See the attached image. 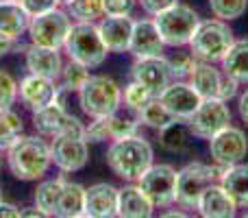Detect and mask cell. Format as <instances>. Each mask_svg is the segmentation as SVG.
Here are the masks:
<instances>
[{
    "mask_svg": "<svg viewBox=\"0 0 248 218\" xmlns=\"http://www.w3.org/2000/svg\"><path fill=\"white\" fill-rule=\"evenodd\" d=\"M7 166L11 175L20 181H39L52 168L50 142L44 135H26L22 133L7 151Z\"/></svg>",
    "mask_w": 248,
    "mask_h": 218,
    "instance_id": "cell-1",
    "label": "cell"
},
{
    "mask_svg": "<svg viewBox=\"0 0 248 218\" xmlns=\"http://www.w3.org/2000/svg\"><path fill=\"white\" fill-rule=\"evenodd\" d=\"M105 159L116 177H120L122 181L137 184L141 175L155 164V151L144 135H133L109 142Z\"/></svg>",
    "mask_w": 248,
    "mask_h": 218,
    "instance_id": "cell-2",
    "label": "cell"
},
{
    "mask_svg": "<svg viewBox=\"0 0 248 218\" xmlns=\"http://www.w3.org/2000/svg\"><path fill=\"white\" fill-rule=\"evenodd\" d=\"M63 52L68 59L78 61L90 70L100 68L109 55L96 22H72V29L63 44Z\"/></svg>",
    "mask_w": 248,
    "mask_h": 218,
    "instance_id": "cell-3",
    "label": "cell"
},
{
    "mask_svg": "<svg viewBox=\"0 0 248 218\" xmlns=\"http://www.w3.org/2000/svg\"><path fill=\"white\" fill-rule=\"evenodd\" d=\"M233 42H235V35H233V29L229 26V22L209 17V20H201V24L196 26L187 46L196 59L220 64Z\"/></svg>",
    "mask_w": 248,
    "mask_h": 218,
    "instance_id": "cell-4",
    "label": "cell"
},
{
    "mask_svg": "<svg viewBox=\"0 0 248 218\" xmlns=\"http://www.w3.org/2000/svg\"><path fill=\"white\" fill-rule=\"evenodd\" d=\"M77 96L87 118L113 116L122 107V87L107 74H92Z\"/></svg>",
    "mask_w": 248,
    "mask_h": 218,
    "instance_id": "cell-5",
    "label": "cell"
},
{
    "mask_svg": "<svg viewBox=\"0 0 248 218\" xmlns=\"http://www.w3.org/2000/svg\"><path fill=\"white\" fill-rule=\"evenodd\" d=\"M224 168L220 164H202V162H189L183 166L176 177V205L183 210H196L202 192L211 184L220 181Z\"/></svg>",
    "mask_w": 248,
    "mask_h": 218,
    "instance_id": "cell-6",
    "label": "cell"
},
{
    "mask_svg": "<svg viewBox=\"0 0 248 218\" xmlns=\"http://www.w3.org/2000/svg\"><path fill=\"white\" fill-rule=\"evenodd\" d=\"M155 22L168 48H183L189 44L196 26L201 24V16L189 4L176 2L159 16H155Z\"/></svg>",
    "mask_w": 248,
    "mask_h": 218,
    "instance_id": "cell-7",
    "label": "cell"
},
{
    "mask_svg": "<svg viewBox=\"0 0 248 218\" xmlns=\"http://www.w3.org/2000/svg\"><path fill=\"white\" fill-rule=\"evenodd\" d=\"M72 29V17L65 9L57 7L48 13H42L37 17L29 20V42L35 46L44 48H55V50H63V44L68 39V33Z\"/></svg>",
    "mask_w": 248,
    "mask_h": 218,
    "instance_id": "cell-8",
    "label": "cell"
},
{
    "mask_svg": "<svg viewBox=\"0 0 248 218\" xmlns=\"http://www.w3.org/2000/svg\"><path fill=\"white\" fill-rule=\"evenodd\" d=\"M33 129L44 137H59V135H72V137H85V124L81 118L70 114L68 107L52 103L46 107L31 114Z\"/></svg>",
    "mask_w": 248,
    "mask_h": 218,
    "instance_id": "cell-9",
    "label": "cell"
},
{
    "mask_svg": "<svg viewBox=\"0 0 248 218\" xmlns=\"http://www.w3.org/2000/svg\"><path fill=\"white\" fill-rule=\"evenodd\" d=\"M176 177L179 170L172 164H153L137 184L153 201L155 210H166L176 205Z\"/></svg>",
    "mask_w": 248,
    "mask_h": 218,
    "instance_id": "cell-10",
    "label": "cell"
},
{
    "mask_svg": "<svg viewBox=\"0 0 248 218\" xmlns=\"http://www.w3.org/2000/svg\"><path fill=\"white\" fill-rule=\"evenodd\" d=\"M192 127L194 137L198 140H207L216 135L218 131H222L224 127L233 122V114L229 109V103L222 99H202V103L198 105V109L194 111V116L187 120Z\"/></svg>",
    "mask_w": 248,
    "mask_h": 218,
    "instance_id": "cell-11",
    "label": "cell"
},
{
    "mask_svg": "<svg viewBox=\"0 0 248 218\" xmlns=\"http://www.w3.org/2000/svg\"><path fill=\"white\" fill-rule=\"evenodd\" d=\"M52 153V166L59 168L63 175H72L87 166L90 162V144L85 137H72V135H59L52 137L50 142Z\"/></svg>",
    "mask_w": 248,
    "mask_h": 218,
    "instance_id": "cell-12",
    "label": "cell"
},
{
    "mask_svg": "<svg viewBox=\"0 0 248 218\" xmlns=\"http://www.w3.org/2000/svg\"><path fill=\"white\" fill-rule=\"evenodd\" d=\"M209 155L220 166H233L237 162H244L248 155V137L240 127H224L209 140Z\"/></svg>",
    "mask_w": 248,
    "mask_h": 218,
    "instance_id": "cell-13",
    "label": "cell"
},
{
    "mask_svg": "<svg viewBox=\"0 0 248 218\" xmlns=\"http://www.w3.org/2000/svg\"><path fill=\"white\" fill-rule=\"evenodd\" d=\"M57 90H59V81L29 72L17 81V101L22 103V107L33 114V111L55 103Z\"/></svg>",
    "mask_w": 248,
    "mask_h": 218,
    "instance_id": "cell-14",
    "label": "cell"
},
{
    "mask_svg": "<svg viewBox=\"0 0 248 218\" xmlns=\"http://www.w3.org/2000/svg\"><path fill=\"white\" fill-rule=\"evenodd\" d=\"M131 79L150 90L155 96H159L172 83V74L168 68L166 55L157 57H140L131 66Z\"/></svg>",
    "mask_w": 248,
    "mask_h": 218,
    "instance_id": "cell-15",
    "label": "cell"
},
{
    "mask_svg": "<svg viewBox=\"0 0 248 218\" xmlns=\"http://www.w3.org/2000/svg\"><path fill=\"white\" fill-rule=\"evenodd\" d=\"M159 101L166 105V109L174 118L181 120H189L194 116V111L198 109V105L202 103L201 94L194 90V85L189 81H172L159 94Z\"/></svg>",
    "mask_w": 248,
    "mask_h": 218,
    "instance_id": "cell-16",
    "label": "cell"
},
{
    "mask_svg": "<svg viewBox=\"0 0 248 218\" xmlns=\"http://www.w3.org/2000/svg\"><path fill=\"white\" fill-rule=\"evenodd\" d=\"M166 48L168 46L163 42L161 33H159L155 17H141V20L133 22V35H131V44H128V52L135 59L163 55Z\"/></svg>",
    "mask_w": 248,
    "mask_h": 218,
    "instance_id": "cell-17",
    "label": "cell"
},
{
    "mask_svg": "<svg viewBox=\"0 0 248 218\" xmlns=\"http://www.w3.org/2000/svg\"><path fill=\"white\" fill-rule=\"evenodd\" d=\"M24 64L31 74H39V77L59 81L65 61H63V57H61V50L29 44V46L24 48Z\"/></svg>",
    "mask_w": 248,
    "mask_h": 218,
    "instance_id": "cell-18",
    "label": "cell"
},
{
    "mask_svg": "<svg viewBox=\"0 0 248 218\" xmlns=\"http://www.w3.org/2000/svg\"><path fill=\"white\" fill-rule=\"evenodd\" d=\"M133 17L131 16H103L96 24H98L100 37H103L105 46L109 52H128V44H131L133 35Z\"/></svg>",
    "mask_w": 248,
    "mask_h": 218,
    "instance_id": "cell-19",
    "label": "cell"
},
{
    "mask_svg": "<svg viewBox=\"0 0 248 218\" xmlns=\"http://www.w3.org/2000/svg\"><path fill=\"white\" fill-rule=\"evenodd\" d=\"M118 190L107 181H98L85 188V216L111 218L118 216Z\"/></svg>",
    "mask_w": 248,
    "mask_h": 218,
    "instance_id": "cell-20",
    "label": "cell"
},
{
    "mask_svg": "<svg viewBox=\"0 0 248 218\" xmlns=\"http://www.w3.org/2000/svg\"><path fill=\"white\" fill-rule=\"evenodd\" d=\"M155 214V205L146 192L140 188V184L122 185L118 190V216L122 218H150Z\"/></svg>",
    "mask_w": 248,
    "mask_h": 218,
    "instance_id": "cell-21",
    "label": "cell"
},
{
    "mask_svg": "<svg viewBox=\"0 0 248 218\" xmlns=\"http://www.w3.org/2000/svg\"><path fill=\"white\" fill-rule=\"evenodd\" d=\"M196 212L205 218H233L237 214V205L229 197L227 190L220 185V181H216L202 192L201 201L196 205Z\"/></svg>",
    "mask_w": 248,
    "mask_h": 218,
    "instance_id": "cell-22",
    "label": "cell"
},
{
    "mask_svg": "<svg viewBox=\"0 0 248 218\" xmlns=\"http://www.w3.org/2000/svg\"><path fill=\"white\" fill-rule=\"evenodd\" d=\"M222 68H218L211 61L196 59L194 70L187 81L194 85V90L201 94V99H220V85H222Z\"/></svg>",
    "mask_w": 248,
    "mask_h": 218,
    "instance_id": "cell-23",
    "label": "cell"
},
{
    "mask_svg": "<svg viewBox=\"0 0 248 218\" xmlns=\"http://www.w3.org/2000/svg\"><path fill=\"white\" fill-rule=\"evenodd\" d=\"M157 142L168 153H185V151H189V146L194 142L192 127H189L187 120L172 118L166 127L157 129Z\"/></svg>",
    "mask_w": 248,
    "mask_h": 218,
    "instance_id": "cell-24",
    "label": "cell"
},
{
    "mask_svg": "<svg viewBox=\"0 0 248 218\" xmlns=\"http://www.w3.org/2000/svg\"><path fill=\"white\" fill-rule=\"evenodd\" d=\"M220 185L235 201L237 210H248V164L237 162L227 166L220 177Z\"/></svg>",
    "mask_w": 248,
    "mask_h": 218,
    "instance_id": "cell-25",
    "label": "cell"
},
{
    "mask_svg": "<svg viewBox=\"0 0 248 218\" xmlns=\"http://www.w3.org/2000/svg\"><path fill=\"white\" fill-rule=\"evenodd\" d=\"M57 218H81L85 216V185L65 179L59 203L55 210Z\"/></svg>",
    "mask_w": 248,
    "mask_h": 218,
    "instance_id": "cell-26",
    "label": "cell"
},
{
    "mask_svg": "<svg viewBox=\"0 0 248 218\" xmlns=\"http://www.w3.org/2000/svg\"><path fill=\"white\" fill-rule=\"evenodd\" d=\"M220 68L224 74L233 77L240 85L248 83V39H235L227 55L220 61Z\"/></svg>",
    "mask_w": 248,
    "mask_h": 218,
    "instance_id": "cell-27",
    "label": "cell"
},
{
    "mask_svg": "<svg viewBox=\"0 0 248 218\" xmlns=\"http://www.w3.org/2000/svg\"><path fill=\"white\" fill-rule=\"evenodd\" d=\"M31 17L24 13V9L17 2H7L0 0V33L11 39H20L26 35Z\"/></svg>",
    "mask_w": 248,
    "mask_h": 218,
    "instance_id": "cell-28",
    "label": "cell"
},
{
    "mask_svg": "<svg viewBox=\"0 0 248 218\" xmlns=\"http://www.w3.org/2000/svg\"><path fill=\"white\" fill-rule=\"evenodd\" d=\"M65 177H55V179H39L37 188L33 192V203L39 210L46 212V216H55L57 203H59L61 190H63Z\"/></svg>",
    "mask_w": 248,
    "mask_h": 218,
    "instance_id": "cell-29",
    "label": "cell"
},
{
    "mask_svg": "<svg viewBox=\"0 0 248 218\" xmlns=\"http://www.w3.org/2000/svg\"><path fill=\"white\" fill-rule=\"evenodd\" d=\"M172 118H174V116L166 109V105L159 101V96H155L150 103H146L144 107L135 114V120L140 122V127H148V129H153V131L166 127Z\"/></svg>",
    "mask_w": 248,
    "mask_h": 218,
    "instance_id": "cell-30",
    "label": "cell"
},
{
    "mask_svg": "<svg viewBox=\"0 0 248 218\" xmlns=\"http://www.w3.org/2000/svg\"><path fill=\"white\" fill-rule=\"evenodd\" d=\"M24 133V120L13 107L0 109V151H7Z\"/></svg>",
    "mask_w": 248,
    "mask_h": 218,
    "instance_id": "cell-31",
    "label": "cell"
},
{
    "mask_svg": "<svg viewBox=\"0 0 248 218\" xmlns=\"http://www.w3.org/2000/svg\"><path fill=\"white\" fill-rule=\"evenodd\" d=\"M65 11L72 22H98L105 16V0H70Z\"/></svg>",
    "mask_w": 248,
    "mask_h": 218,
    "instance_id": "cell-32",
    "label": "cell"
},
{
    "mask_svg": "<svg viewBox=\"0 0 248 218\" xmlns=\"http://www.w3.org/2000/svg\"><path fill=\"white\" fill-rule=\"evenodd\" d=\"M90 77H92V74H90V68H87V66L78 64V61H74V59H68L63 64V70H61L59 83L68 92L78 94V92L83 90V85L90 81Z\"/></svg>",
    "mask_w": 248,
    "mask_h": 218,
    "instance_id": "cell-33",
    "label": "cell"
},
{
    "mask_svg": "<svg viewBox=\"0 0 248 218\" xmlns=\"http://www.w3.org/2000/svg\"><path fill=\"white\" fill-rule=\"evenodd\" d=\"M153 99H155L153 92L146 90L141 83L133 81V79L122 87V107L128 109L131 114H137V111L144 107L146 103H150Z\"/></svg>",
    "mask_w": 248,
    "mask_h": 218,
    "instance_id": "cell-34",
    "label": "cell"
},
{
    "mask_svg": "<svg viewBox=\"0 0 248 218\" xmlns=\"http://www.w3.org/2000/svg\"><path fill=\"white\" fill-rule=\"evenodd\" d=\"M166 61H168V68H170L172 81H187L194 70V64H196V57L192 55V50H181L179 48L170 57H166Z\"/></svg>",
    "mask_w": 248,
    "mask_h": 218,
    "instance_id": "cell-35",
    "label": "cell"
},
{
    "mask_svg": "<svg viewBox=\"0 0 248 218\" xmlns=\"http://www.w3.org/2000/svg\"><path fill=\"white\" fill-rule=\"evenodd\" d=\"M209 9L218 20L233 22L246 13L248 0H209Z\"/></svg>",
    "mask_w": 248,
    "mask_h": 218,
    "instance_id": "cell-36",
    "label": "cell"
},
{
    "mask_svg": "<svg viewBox=\"0 0 248 218\" xmlns=\"http://www.w3.org/2000/svg\"><path fill=\"white\" fill-rule=\"evenodd\" d=\"M140 122L135 118H124V116H109V135L111 140H124V137L140 135Z\"/></svg>",
    "mask_w": 248,
    "mask_h": 218,
    "instance_id": "cell-37",
    "label": "cell"
},
{
    "mask_svg": "<svg viewBox=\"0 0 248 218\" xmlns=\"http://www.w3.org/2000/svg\"><path fill=\"white\" fill-rule=\"evenodd\" d=\"M17 101V81L11 72L0 68V109L13 107Z\"/></svg>",
    "mask_w": 248,
    "mask_h": 218,
    "instance_id": "cell-38",
    "label": "cell"
},
{
    "mask_svg": "<svg viewBox=\"0 0 248 218\" xmlns=\"http://www.w3.org/2000/svg\"><path fill=\"white\" fill-rule=\"evenodd\" d=\"M85 140L87 144H103V142H111L109 135V116L105 118H92L90 124H85Z\"/></svg>",
    "mask_w": 248,
    "mask_h": 218,
    "instance_id": "cell-39",
    "label": "cell"
},
{
    "mask_svg": "<svg viewBox=\"0 0 248 218\" xmlns=\"http://www.w3.org/2000/svg\"><path fill=\"white\" fill-rule=\"evenodd\" d=\"M17 4L24 9V13L29 17H37V16H42V13H48V11H52V9L61 7L59 0H20Z\"/></svg>",
    "mask_w": 248,
    "mask_h": 218,
    "instance_id": "cell-40",
    "label": "cell"
},
{
    "mask_svg": "<svg viewBox=\"0 0 248 218\" xmlns=\"http://www.w3.org/2000/svg\"><path fill=\"white\" fill-rule=\"evenodd\" d=\"M137 0H105V16H133Z\"/></svg>",
    "mask_w": 248,
    "mask_h": 218,
    "instance_id": "cell-41",
    "label": "cell"
},
{
    "mask_svg": "<svg viewBox=\"0 0 248 218\" xmlns=\"http://www.w3.org/2000/svg\"><path fill=\"white\" fill-rule=\"evenodd\" d=\"M140 2V7H141V11L146 13V16H150V17H155V16H159L161 11H166V9H170L172 4H176L179 0H137Z\"/></svg>",
    "mask_w": 248,
    "mask_h": 218,
    "instance_id": "cell-42",
    "label": "cell"
},
{
    "mask_svg": "<svg viewBox=\"0 0 248 218\" xmlns=\"http://www.w3.org/2000/svg\"><path fill=\"white\" fill-rule=\"evenodd\" d=\"M237 90H240V83H237L233 77L224 74V77H222V85H220V99L229 103L231 99H235V96H237Z\"/></svg>",
    "mask_w": 248,
    "mask_h": 218,
    "instance_id": "cell-43",
    "label": "cell"
},
{
    "mask_svg": "<svg viewBox=\"0 0 248 218\" xmlns=\"http://www.w3.org/2000/svg\"><path fill=\"white\" fill-rule=\"evenodd\" d=\"M0 218H22V207L2 199V203H0Z\"/></svg>",
    "mask_w": 248,
    "mask_h": 218,
    "instance_id": "cell-44",
    "label": "cell"
},
{
    "mask_svg": "<svg viewBox=\"0 0 248 218\" xmlns=\"http://www.w3.org/2000/svg\"><path fill=\"white\" fill-rule=\"evenodd\" d=\"M237 114H240L242 122L248 127V87L237 96Z\"/></svg>",
    "mask_w": 248,
    "mask_h": 218,
    "instance_id": "cell-45",
    "label": "cell"
},
{
    "mask_svg": "<svg viewBox=\"0 0 248 218\" xmlns=\"http://www.w3.org/2000/svg\"><path fill=\"white\" fill-rule=\"evenodd\" d=\"M16 46H17V39H11L0 33V59H2L4 55H9L11 50H16Z\"/></svg>",
    "mask_w": 248,
    "mask_h": 218,
    "instance_id": "cell-46",
    "label": "cell"
},
{
    "mask_svg": "<svg viewBox=\"0 0 248 218\" xmlns=\"http://www.w3.org/2000/svg\"><path fill=\"white\" fill-rule=\"evenodd\" d=\"M46 216V212L39 210L37 205H29V207H22V218H44Z\"/></svg>",
    "mask_w": 248,
    "mask_h": 218,
    "instance_id": "cell-47",
    "label": "cell"
},
{
    "mask_svg": "<svg viewBox=\"0 0 248 218\" xmlns=\"http://www.w3.org/2000/svg\"><path fill=\"white\" fill-rule=\"evenodd\" d=\"M163 216H185V212H166Z\"/></svg>",
    "mask_w": 248,
    "mask_h": 218,
    "instance_id": "cell-48",
    "label": "cell"
},
{
    "mask_svg": "<svg viewBox=\"0 0 248 218\" xmlns=\"http://www.w3.org/2000/svg\"><path fill=\"white\" fill-rule=\"evenodd\" d=\"M59 2H61V7H65V4H68L70 0H59Z\"/></svg>",
    "mask_w": 248,
    "mask_h": 218,
    "instance_id": "cell-49",
    "label": "cell"
},
{
    "mask_svg": "<svg viewBox=\"0 0 248 218\" xmlns=\"http://www.w3.org/2000/svg\"><path fill=\"white\" fill-rule=\"evenodd\" d=\"M0 168H2V151H0Z\"/></svg>",
    "mask_w": 248,
    "mask_h": 218,
    "instance_id": "cell-50",
    "label": "cell"
},
{
    "mask_svg": "<svg viewBox=\"0 0 248 218\" xmlns=\"http://www.w3.org/2000/svg\"><path fill=\"white\" fill-rule=\"evenodd\" d=\"M0 203H2V188H0Z\"/></svg>",
    "mask_w": 248,
    "mask_h": 218,
    "instance_id": "cell-51",
    "label": "cell"
},
{
    "mask_svg": "<svg viewBox=\"0 0 248 218\" xmlns=\"http://www.w3.org/2000/svg\"><path fill=\"white\" fill-rule=\"evenodd\" d=\"M7 2H20V0H7Z\"/></svg>",
    "mask_w": 248,
    "mask_h": 218,
    "instance_id": "cell-52",
    "label": "cell"
},
{
    "mask_svg": "<svg viewBox=\"0 0 248 218\" xmlns=\"http://www.w3.org/2000/svg\"><path fill=\"white\" fill-rule=\"evenodd\" d=\"M246 216H248V212H246Z\"/></svg>",
    "mask_w": 248,
    "mask_h": 218,
    "instance_id": "cell-53",
    "label": "cell"
}]
</instances>
